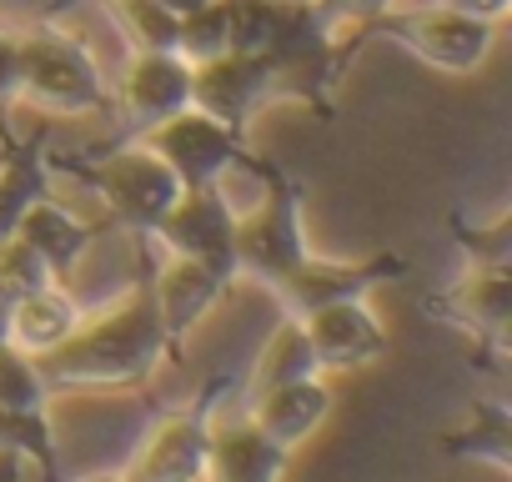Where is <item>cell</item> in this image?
<instances>
[{
    "mask_svg": "<svg viewBox=\"0 0 512 482\" xmlns=\"http://www.w3.org/2000/svg\"><path fill=\"white\" fill-rule=\"evenodd\" d=\"M287 447H277L256 422L206 432V477L211 482H277Z\"/></svg>",
    "mask_w": 512,
    "mask_h": 482,
    "instance_id": "cell-12",
    "label": "cell"
},
{
    "mask_svg": "<svg viewBox=\"0 0 512 482\" xmlns=\"http://www.w3.org/2000/svg\"><path fill=\"white\" fill-rule=\"evenodd\" d=\"M41 402H46V382H41V367L31 362V352L0 342V407L41 412Z\"/></svg>",
    "mask_w": 512,
    "mask_h": 482,
    "instance_id": "cell-18",
    "label": "cell"
},
{
    "mask_svg": "<svg viewBox=\"0 0 512 482\" xmlns=\"http://www.w3.org/2000/svg\"><path fill=\"white\" fill-rule=\"evenodd\" d=\"M206 477V422L166 417L141 447L126 482H201Z\"/></svg>",
    "mask_w": 512,
    "mask_h": 482,
    "instance_id": "cell-13",
    "label": "cell"
},
{
    "mask_svg": "<svg viewBox=\"0 0 512 482\" xmlns=\"http://www.w3.org/2000/svg\"><path fill=\"white\" fill-rule=\"evenodd\" d=\"M96 191H101V201H106L111 211H121L126 221L156 226L161 211H166L186 186L176 181V171H171L156 151L131 146V151H116V156L96 171Z\"/></svg>",
    "mask_w": 512,
    "mask_h": 482,
    "instance_id": "cell-5",
    "label": "cell"
},
{
    "mask_svg": "<svg viewBox=\"0 0 512 482\" xmlns=\"http://www.w3.org/2000/svg\"><path fill=\"white\" fill-rule=\"evenodd\" d=\"M467 282H472V287H467V312H472V322H482L487 332H497L502 317H507V282H502V267L477 272V277H467Z\"/></svg>",
    "mask_w": 512,
    "mask_h": 482,
    "instance_id": "cell-22",
    "label": "cell"
},
{
    "mask_svg": "<svg viewBox=\"0 0 512 482\" xmlns=\"http://www.w3.org/2000/svg\"><path fill=\"white\" fill-rule=\"evenodd\" d=\"M36 166L31 161H6L0 166V241L6 236H16V226H21V216H26V206L36 201Z\"/></svg>",
    "mask_w": 512,
    "mask_h": 482,
    "instance_id": "cell-21",
    "label": "cell"
},
{
    "mask_svg": "<svg viewBox=\"0 0 512 482\" xmlns=\"http://www.w3.org/2000/svg\"><path fill=\"white\" fill-rule=\"evenodd\" d=\"M36 472L31 447H0V482H36Z\"/></svg>",
    "mask_w": 512,
    "mask_h": 482,
    "instance_id": "cell-26",
    "label": "cell"
},
{
    "mask_svg": "<svg viewBox=\"0 0 512 482\" xmlns=\"http://www.w3.org/2000/svg\"><path fill=\"white\" fill-rule=\"evenodd\" d=\"M302 337H307L317 367H362V362L382 357V347H387V332L367 312L362 297H337L327 307L302 312Z\"/></svg>",
    "mask_w": 512,
    "mask_h": 482,
    "instance_id": "cell-7",
    "label": "cell"
},
{
    "mask_svg": "<svg viewBox=\"0 0 512 482\" xmlns=\"http://www.w3.org/2000/svg\"><path fill=\"white\" fill-rule=\"evenodd\" d=\"M91 482H126V477H91Z\"/></svg>",
    "mask_w": 512,
    "mask_h": 482,
    "instance_id": "cell-29",
    "label": "cell"
},
{
    "mask_svg": "<svg viewBox=\"0 0 512 482\" xmlns=\"http://www.w3.org/2000/svg\"><path fill=\"white\" fill-rule=\"evenodd\" d=\"M282 282H287V297L297 302V312L327 307V302H337V297H362V287H367L357 272H342V267H307V262H297Z\"/></svg>",
    "mask_w": 512,
    "mask_h": 482,
    "instance_id": "cell-17",
    "label": "cell"
},
{
    "mask_svg": "<svg viewBox=\"0 0 512 482\" xmlns=\"http://www.w3.org/2000/svg\"><path fill=\"white\" fill-rule=\"evenodd\" d=\"M16 96L36 101L41 111H91L101 101L96 66L81 41L41 31L21 41V86Z\"/></svg>",
    "mask_w": 512,
    "mask_h": 482,
    "instance_id": "cell-2",
    "label": "cell"
},
{
    "mask_svg": "<svg viewBox=\"0 0 512 482\" xmlns=\"http://www.w3.org/2000/svg\"><path fill=\"white\" fill-rule=\"evenodd\" d=\"M16 236L26 241V247L51 267V272H66L86 247H91V236H86V226L71 216V211H61L56 201H46V196H36L31 206H26V216H21V226H16Z\"/></svg>",
    "mask_w": 512,
    "mask_h": 482,
    "instance_id": "cell-16",
    "label": "cell"
},
{
    "mask_svg": "<svg viewBox=\"0 0 512 482\" xmlns=\"http://www.w3.org/2000/svg\"><path fill=\"white\" fill-rule=\"evenodd\" d=\"M126 111L146 126L176 116L181 106H191V61L176 51H141L121 81Z\"/></svg>",
    "mask_w": 512,
    "mask_h": 482,
    "instance_id": "cell-10",
    "label": "cell"
},
{
    "mask_svg": "<svg viewBox=\"0 0 512 482\" xmlns=\"http://www.w3.org/2000/svg\"><path fill=\"white\" fill-rule=\"evenodd\" d=\"M327 412H332V392L312 377H292V382L262 387V397H256V407H251V422L262 427L277 447H297L322 427Z\"/></svg>",
    "mask_w": 512,
    "mask_h": 482,
    "instance_id": "cell-11",
    "label": "cell"
},
{
    "mask_svg": "<svg viewBox=\"0 0 512 482\" xmlns=\"http://www.w3.org/2000/svg\"><path fill=\"white\" fill-rule=\"evenodd\" d=\"M302 6H322V0H302Z\"/></svg>",
    "mask_w": 512,
    "mask_h": 482,
    "instance_id": "cell-30",
    "label": "cell"
},
{
    "mask_svg": "<svg viewBox=\"0 0 512 482\" xmlns=\"http://www.w3.org/2000/svg\"><path fill=\"white\" fill-rule=\"evenodd\" d=\"M161 337H166V327H161L151 297H131L126 307L101 312L86 327L76 322L71 337L46 352V362L66 382H126L156 362Z\"/></svg>",
    "mask_w": 512,
    "mask_h": 482,
    "instance_id": "cell-1",
    "label": "cell"
},
{
    "mask_svg": "<svg viewBox=\"0 0 512 482\" xmlns=\"http://www.w3.org/2000/svg\"><path fill=\"white\" fill-rule=\"evenodd\" d=\"M21 86V41L0 36V101H11Z\"/></svg>",
    "mask_w": 512,
    "mask_h": 482,
    "instance_id": "cell-24",
    "label": "cell"
},
{
    "mask_svg": "<svg viewBox=\"0 0 512 482\" xmlns=\"http://www.w3.org/2000/svg\"><path fill=\"white\" fill-rule=\"evenodd\" d=\"M146 151H156L181 186H211V176L236 156V136L231 126H221L216 116L196 111V106H181L176 116L156 121L146 136H141Z\"/></svg>",
    "mask_w": 512,
    "mask_h": 482,
    "instance_id": "cell-3",
    "label": "cell"
},
{
    "mask_svg": "<svg viewBox=\"0 0 512 482\" xmlns=\"http://www.w3.org/2000/svg\"><path fill=\"white\" fill-rule=\"evenodd\" d=\"M267 81H272V61L262 51H221L191 66V106L216 116L221 126H236L251 111V101L267 91Z\"/></svg>",
    "mask_w": 512,
    "mask_h": 482,
    "instance_id": "cell-8",
    "label": "cell"
},
{
    "mask_svg": "<svg viewBox=\"0 0 512 482\" xmlns=\"http://www.w3.org/2000/svg\"><path fill=\"white\" fill-rule=\"evenodd\" d=\"M76 322H81V317H76V302L46 282V287H36L31 297H21V302L11 307V332H6V342L21 347V352H31V357H46L51 347H61V342L71 337Z\"/></svg>",
    "mask_w": 512,
    "mask_h": 482,
    "instance_id": "cell-14",
    "label": "cell"
},
{
    "mask_svg": "<svg viewBox=\"0 0 512 482\" xmlns=\"http://www.w3.org/2000/svg\"><path fill=\"white\" fill-rule=\"evenodd\" d=\"M231 211L221 206V196L211 186H186L156 221V231L166 236V247L176 257H196L216 272H226L236 257H231Z\"/></svg>",
    "mask_w": 512,
    "mask_h": 482,
    "instance_id": "cell-6",
    "label": "cell"
},
{
    "mask_svg": "<svg viewBox=\"0 0 512 482\" xmlns=\"http://www.w3.org/2000/svg\"><path fill=\"white\" fill-rule=\"evenodd\" d=\"M447 6H457V11H467V16H477V21H502V11H507V0H447Z\"/></svg>",
    "mask_w": 512,
    "mask_h": 482,
    "instance_id": "cell-27",
    "label": "cell"
},
{
    "mask_svg": "<svg viewBox=\"0 0 512 482\" xmlns=\"http://www.w3.org/2000/svg\"><path fill=\"white\" fill-rule=\"evenodd\" d=\"M422 61L442 66V71H477L492 51V21H477L457 6H427V11H407L387 21Z\"/></svg>",
    "mask_w": 512,
    "mask_h": 482,
    "instance_id": "cell-4",
    "label": "cell"
},
{
    "mask_svg": "<svg viewBox=\"0 0 512 482\" xmlns=\"http://www.w3.org/2000/svg\"><path fill=\"white\" fill-rule=\"evenodd\" d=\"M121 21L136 31V41L146 51H176V31H181V16H171L156 0H116Z\"/></svg>",
    "mask_w": 512,
    "mask_h": 482,
    "instance_id": "cell-20",
    "label": "cell"
},
{
    "mask_svg": "<svg viewBox=\"0 0 512 482\" xmlns=\"http://www.w3.org/2000/svg\"><path fill=\"white\" fill-rule=\"evenodd\" d=\"M231 257L262 277H287L302 262V231L287 196H267L231 226Z\"/></svg>",
    "mask_w": 512,
    "mask_h": 482,
    "instance_id": "cell-9",
    "label": "cell"
},
{
    "mask_svg": "<svg viewBox=\"0 0 512 482\" xmlns=\"http://www.w3.org/2000/svg\"><path fill=\"white\" fill-rule=\"evenodd\" d=\"M216 287H221V272H216V267H206V262H196V257H176V262L156 277L151 307H156V317H161L166 332H181V327H191V322L206 312V302L216 297Z\"/></svg>",
    "mask_w": 512,
    "mask_h": 482,
    "instance_id": "cell-15",
    "label": "cell"
},
{
    "mask_svg": "<svg viewBox=\"0 0 512 482\" xmlns=\"http://www.w3.org/2000/svg\"><path fill=\"white\" fill-rule=\"evenodd\" d=\"M156 6H166L171 16H191V11H201L206 0H156Z\"/></svg>",
    "mask_w": 512,
    "mask_h": 482,
    "instance_id": "cell-28",
    "label": "cell"
},
{
    "mask_svg": "<svg viewBox=\"0 0 512 482\" xmlns=\"http://www.w3.org/2000/svg\"><path fill=\"white\" fill-rule=\"evenodd\" d=\"M392 6V0H322L317 11H327V16H337V21H372V16H382Z\"/></svg>",
    "mask_w": 512,
    "mask_h": 482,
    "instance_id": "cell-25",
    "label": "cell"
},
{
    "mask_svg": "<svg viewBox=\"0 0 512 482\" xmlns=\"http://www.w3.org/2000/svg\"><path fill=\"white\" fill-rule=\"evenodd\" d=\"M0 447H41V422H36V412L0 407Z\"/></svg>",
    "mask_w": 512,
    "mask_h": 482,
    "instance_id": "cell-23",
    "label": "cell"
},
{
    "mask_svg": "<svg viewBox=\"0 0 512 482\" xmlns=\"http://www.w3.org/2000/svg\"><path fill=\"white\" fill-rule=\"evenodd\" d=\"M226 51V6L221 0H206L201 11L181 16V31H176V56H186L191 66L196 61H211Z\"/></svg>",
    "mask_w": 512,
    "mask_h": 482,
    "instance_id": "cell-19",
    "label": "cell"
}]
</instances>
